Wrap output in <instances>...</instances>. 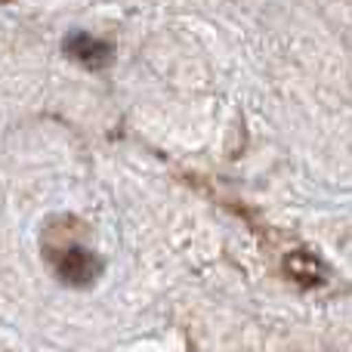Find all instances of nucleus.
Wrapping results in <instances>:
<instances>
[{
    "mask_svg": "<svg viewBox=\"0 0 352 352\" xmlns=\"http://www.w3.org/2000/svg\"><path fill=\"white\" fill-rule=\"evenodd\" d=\"M285 272H287V278H294L300 287H318V285H324V278H328L322 260L306 248L291 250V254L285 256Z\"/></svg>",
    "mask_w": 352,
    "mask_h": 352,
    "instance_id": "3",
    "label": "nucleus"
},
{
    "mask_svg": "<svg viewBox=\"0 0 352 352\" xmlns=\"http://www.w3.org/2000/svg\"><path fill=\"white\" fill-rule=\"evenodd\" d=\"M65 53L72 56L78 65L93 68V72L105 68L111 62V56H115V53H111V43L99 41V37H93V34H84V31H74V34H68Z\"/></svg>",
    "mask_w": 352,
    "mask_h": 352,
    "instance_id": "2",
    "label": "nucleus"
},
{
    "mask_svg": "<svg viewBox=\"0 0 352 352\" xmlns=\"http://www.w3.org/2000/svg\"><path fill=\"white\" fill-rule=\"evenodd\" d=\"M43 256L53 266L56 278L68 287H87L102 272V260L87 244L74 241V238H62V241H50L47 238L43 241Z\"/></svg>",
    "mask_w": 352,
    "mask_h": 352,
    "instance_id": "1",
    "label": "nucleus"
}]
</instances>
